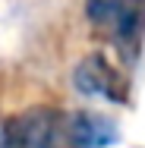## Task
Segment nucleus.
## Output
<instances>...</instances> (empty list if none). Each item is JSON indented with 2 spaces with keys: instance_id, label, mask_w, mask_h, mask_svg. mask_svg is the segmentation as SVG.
<instances>
[{
  "instance_id": "obj_3",
  "label": "nucleus",
  "mask_w": 145,
  "mask_h": 148,
  "mask_svg": "<svg viewBox=\"0 0 145 148\" xmlns=\"http://www.w3.org/2000/svg\"><path fill=\"white\" fill-rule=\"evenodd\" d=\"M73 85L85 98H104L111 104H126L129 101V88L123 73L117 69L104 54H88L76 63L73 69Z\"/></svg>"
},
{
  "instance_id": "obj_2",
  "label": "nucleus",
  "mask_w": 145,
  "mask_h": 148,
  "mask_svg": "<svg viewBox=\"0 0 145 148\" xmlns=\"http://www.w3.org/2000/svg\"><path fill=\"white\" fill-rule=\"evenodd\" d=\"M0 148H66V114L57 107H29L0 120Z\"/></svg>"
},
{
  "instance_id": "obj_1",
  "label": "nucleus",
  "mask_w": 145,
  "mask_h": 148,
  "mask_svg": "<svg viewBox=\"0 0 145 148\" xmlns=\"http://www.w3.org/2000/svg\"><path fill=\"white\" fill-rule=\"evenodd\" d=\"M85 19L126 63H136L145 41V0H85Z\"/></svg>"
},
{
  "instance_id": "obj_4",
  "label": "nucleus",
  "mask_w": 145,
  "mask_h": 148,
  "mask_svg": "<svg viewBox=\"0 0 145 148\" xmlns=\"http://www.w3.org/2000/svg\"><path fill=\"white\" fill-rule=\"evenodd\" d=\"M120 139L111 117L95 110H76L66 117V148H107Z\"/></svg>"
}]
</instances>
